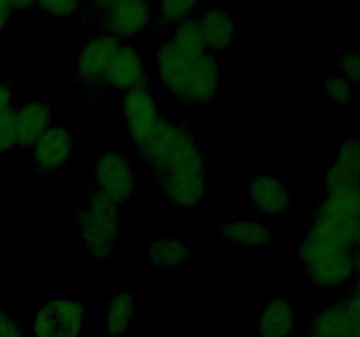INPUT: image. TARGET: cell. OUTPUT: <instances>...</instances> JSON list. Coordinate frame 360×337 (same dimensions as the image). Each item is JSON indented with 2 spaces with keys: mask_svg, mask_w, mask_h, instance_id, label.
Wrapping results in <instances>:
<instances>
[{
  "mask_svg": "<svg viewBox=\"0 0 360 337\" xmlns=\"http://www.w3.org/2000/svg\"><path fill=\"white\" fill-rule=\"evenodd\" d=\"M162 197L178 211H192L202 204L211 186V171L195 136L186 123L179 126L178 144L164 167L153 174Z\"/></svg>",
  "mask_w": 360,
  "mask_h": 337,
  "instance_id": "cell-1",
  "label": "cell"
},
{
  "mask_svg": "<svg viewBox=\"0 0 360 337\" xmlns=\"http://www.w3.org/2000/svg\"><path fill=\"white\" fill-rule=\"evenodd\" d=\"M120 206L105 199L98 190L90 188L77 209L81 249L94 263H104L122 241L125 228Z\"/></svg>",
  "mask_w": 360,
  "mask_h": 337,
  "instance_id": "cell-2",
  "label": "cell"
},
{
  "mask_svg": "<svg viewBox=\"0 0 360 337\" xmlns=\"http://www.w3.org/2000/svg\"><path fill=\"white\" fill-rule=\"evenodd\" d=\"M297 260L304 267L309 283L320 290H338L355 277L354 249L322 241L309 232L299 244Z\"/></svg>",
  "mask_w": 360,
  "mask_h": 337,
  "instance_id": "cell-3",
  "label": "cell"
},
{
  "mask_svg": "<svg viewBox=\"0 0 360 337\" xmlns=\"http://www.w3.org/2000/svg\"><path fill=\"white\" fill-rule=\"evenodd\" d=\"M86 16L101 25L102 34L112 35L118 41H130L153 23V9L146 2L136 0L95 2Z\"/></svg>",
  "mask_w": 360,
  "mask_h": 337,
  "instance_id": "cell-4",
  "label": "cell"
},
{
  "mask_svg": "<svg viewBox=\"0 0 360 337\" xmlns=\"http://www.w3.org/2000/svg\"><path fill=\"white\" fill-rule=\"evenodd\" d=\"M88 326V308L74 297H51L34 316V337H81Z\"/></svg>",
  "mask_w": 360,
  "mask_h": 337,
  "instance_id": "cell-5",
  "label": "cell"
},
{
  "mask_svg": "<svg viewBox=\"0 0 360 337\" xmlns=\"http://www.w3.org/2000/svg\"><path fill=\"white\" fill-rule=\"evenodd\" d=\"M120 46H122V41L102 32L84 39L72 63V72L76 79L88 88L102 86L105 70Z\"/></svg>",
  "mask_w": 360,
  "mask_h": 337,
  "instance_id": "cell-6",
  "label": "cell"
},
{
  "mask_svg": "<svg viewBox=\"0 0 360 337\" xmlns=\"http://www.w3.org/2000/svg\"><path fill=\"white\" fill-rule=\"evenodd\" d=\"M94 188L116 206L129 202L134 195V172L129 158L120 150H108L97 158Z\"/></svg>",
  "mask_w": 360,
  "mask_h": 337,
  "instance_id": "cell-7",
  "label": "cell"
},
{
  "mask_svg": "<svg viewBox=\"0 0 360 337\" xmlns=\"http://www.w3.org/2000/svg\"><path fill=\"white\" fill-rule=\"evenodd\" d=\"M224 63L218 56L207 55L193 60L185 88L178 100L186 105H206L217 98L224 86Z\"/></svg>",
  "mask_w": 360,
  "mask_h": 337,
  "instance_id": "cell-8",
  "label": "cell"
},
{
  "mask_svg": "<svg viewBox=\"0 0 360 337\" xmlns=\"http://www.w3.org/2000/svg\"><path fill=\"white\" fill-rule=\"evenodd\" d=\"M122 116L130 140L139 147L160 121L157 97L150 84L127 91L122 100Z\"/></svg>",
  "mask_w": 360,
  "mask_h": 337,
  "instance_id": "cell-9",
  "label": "cell"
},
{
  "mask_svg": "<svg viewBox=\"0 0 360 337\" xmlns=\"http://www.w3.org/2000/svg\"><path fill=\"white\" fill-rule=\"evenodd\" d=\"M72 153L74 136L65 123H51L32 147V158L41 176H51L65 167Z\"/></svg>",
  "mask_w": 360,
  "mask_h": 337,
  "instance_id": "cell-10",
  "label": "cell"
},
{
  "mask_svg": "<svg viewBox=\"0 0 360 337\" xmlns=\"http://www.w3.org/2000/svg\"><path fill=\"white\" fill-rule=\"evenodd\" d=\"M250 202L260 213L281 214L294 204V192L281 172H255L250 179Z\"/></svg>",
  "mask_w": 360,
  "mask_h": 337,
  "instance_id": "cell-11",
  "label": "cell"
},
{
  "mask_svg": "<svg viewBox=\"0 0 360 337\" xmlns=\"http://www.w3.org/2000/svg\"><path fill=\"white\" fill-rule=\"evenodd\" d=\"M102 84L108 86L109 90L123 91V93L136 90V88L148 86L150 81L146 76V63H144L139 49L134 48L132 44L122 42L105 70Z\"/></svg>",
  "mask_w": 360,
  "mask_h": 337,
  "instance_id": "cell-12",
  "label": "cell"
},
{
  "mask_svg": "<svg viewBox=\"0 0 360 337\" xmlns=\"http://www.w3.org/2000/svg\"><path fill=\"white\" fill-rule=\"evenodd\" d=\"M199 20L204 32V39H206L207 53L220 56L221 53L227 51L232 42L236 41V34H238L236 14L225 7L213 4V6H207L204 9Z\"/></svg>",
  "mask_w": 360,
  "mask_h": 337,
  "instance_id": "cell-13",
  "label": "cell"
},
{
  "mask_svg": "<svg viewBox=\"0 0 360 337\" xmlns=\"http://www.w3.org/2000/svg\"><path fill=\"white\" fill-rule=\"evenodd\" d=\"M218 234L227 244L241 248H266L276 239L278 232L271 225L255 218L232 216L218 227Z\"/></svg>",
  "mask_w": 360,
  "mask_h": 337,
  "instance_id": "cell-14",
  "label": "cell"
},
{
  "mask_svg": "<svg viewBox=\"0 0 360 337\" xmlns=\"http://www.w3.org/2000/svg\"><path fill=\"white\" fill-rule=\"evenodd\" d=\"M179 126H181V123L176 125V123H171L167 121V119L160 118V121L155 126L153 132L150 133V137L137 147L139 160L143 161L153 174L158 168L164 167L165 161H167L169 158H171V154L174 153L179 137Z\"/></svg>",
  "mask_w": 360,
  "mask_h": 337,
  "instance_id": "cell-15",
  "label": "cell"
},
{
  "mask_svg": "<svg viewBox=\"0 0 360 337\" xmlns=\"http://www.w3.org/2000/svg\"><path fill=\"white\" fill-rule=\"evenodd\" d=\"M192 60L186 58L167 37L162 39L157 49V70L160 83L172 97L179 98L188 77Z\"/></svg>",
  "mask_w": 360,
  "mask_h": 337,
  "instance_id": "cell-16",
  "label": "cell"
},
{
  "mask_svg": "<svg viewBox=\"0 0 360 337\" xmlns=\"http://www.w3.org/2000/svg\"><path fill=\"white\" fill-rule=\"evenodd\" d=\"M16 119V146L28 150L51 126V107L48 102H28L14 109Z\"/></svg>",
  "mask_w": 360,
  "mask_h": 337,
  "instance_id": "cell-17",
  "label": "cell"
},
{
  "mask_svg": "<svg viewBox=\"0 0 360 337\" xmlns=\"http://www.w3.org/2000/svg\"><path fill=\"white\" fill-rule=\"evenodd\" d=\"M294 325V304L287 297H274L260 309L257 337H292Z\"/></svg>",
  "mask_w": 360,
  "mask_h": 337,
  "instance_id": "cell-18",
  "label": "cell"
},
{
  "mask_svg": "<svg viewBox=\"0 0 360 337\" xmlns=\"http://www.w3.org/2000/svg\"><path fill=\"white\" fill-rule=\"evenodd\" d=\"M308 232L322 241L333 242L343 248L355 249V244H357V221L334 216L319 209L311 213V225Z\"/></svg>",
  "mask_w": 360,
  "mask_h": 337,
  "instance_id": "cell-19",
  "label": "cell"
},
{
  "mask_svg": "<svg viewBox=\"0 0 360 337\" xmlns=\"http://www.w3.org/2000/svg\"><path fill=\"white\" fill-rule=\"evenodd\" d=\"M150 269H179L190 260L188 242L183 237H157L146 248Z\"/></svg>",
  "mask_w": 360,
  "mask_h": 337,
  "instance_id": "cell-20",
  "label": "cell"
},
{
  "mask_svg": "<svg viewBox=\"0 0 360 337\" xmlns=\"http://www.w3.org/2000/svg\"><path fill=\"white\" fill-rule=\"evenodd\" d=\"M104 332L108 337H125L136 318V300L130 293L120 291L104 304Z\"/></svg>",
  "mask_w": 360,
  "mask_h": 337,
  "instance_id": "cell-21",
  "label": "cell"
},
{
  "mask_svg": "<svg viewBox=\"0 0 360 337\" xmlns=\"http://www.w3.org/2000/svg\"><path fill=\"white\" fill-rule=\"evenodd\" d=\"M306 337H352L350 325L340 300L326 305L313 316Z\"/></svg>",
  "mask_w": 360,
  "mask_h": 337,
  "instance_id": "cell-22",
  "label": "cell"
},
{
  "mask_svg": "<svg viewBox=\"0 0 360 337\" xmlns=\"http://www.w3.org/2000/svg\"><path fill=\"white\" fill-rule=\"evenodd\" d=\"M167 39L192 62L207 55L206 39H204L199 18H188L186 21H183L169 34Z\"/></svg>",
  "mask_w": 360,
  "mask_h": 337,
  "instance_id": "cell-23",
  "label": "cell"
},
{
  "mask_svg": "<svg viewBox=\"0 0 360 337\" xmlns=\"http://www.w3.org/2000/svg\"><path fill=\"white\" fill-rule=\"evenodd\" d=\"M199 9V4L192 0H171V2L158 4L153 11V23L158 32H172L178 25L193 18Z\"/></svg>",
  "mask_w": 360,
  "mask_h": 337,
  "instance_id": "cell-24",
  "label": "cell"
},
{
  "mask_svg": "<svg viewBox=\"0 0 360 337\" xmlns=\"http://www.w3.org/2000/svg\"><path fill=\"white\" fill-rule=\"evenodd\" d=\"M322 88L326 91L327 98L333 105L340 109H347L354 104L355 100V91L354 86L345 79L341 74L333 72L322 81Z\"/></svg>",
  "mask_w": 360,
  "mask_h": 337,
  "instance_id": "cell-25",
  "label": "cell"
},
{
  "mask_svg": "<svg viewBox=\"0 0 360 337\" xmlns=\"http://www.w3.org/2000/svg\"><path fill=\"white\" fill-rule=\"evenodd\" d=\"M334 164L341 165L343 168H347L348 172L355 174L359 178L360 176V137H348L341 143L340 150H338L336 158H334Z\"/></svg>",
  "mask_w": 360,
  "mask_h": 337,
  "instance_id": "cell-26",
  "label": "cell"
},
{
  "mask_svg": "<svg viewBox=\"0 0 360 337\" xmlns=\"http://www.w3.org/2000/svg\"><path fill=\"white\" fill-rule=\"evenodd\" d=\"M16 147V119L14 109L0 114V157Z\"/></svg>",
  "mask_w": 360,
  "mask_h": 337,
  "instance_id": "cell-27",
  "label": "cell"
},
{
  "mask_svg": "<svg viewBox=\"0 0 360 337\" xmlns=\"http://www.w3.org/2000/svg\"><path fill=\"white\" fill-rule=\"evenodd\" d=\"M338 74H341L352 86L360 84V49H348L340 56Z\"/></svg>",
  "mask_w": 360,
  "mask_h": 337,
  "instance_id": "cell-28",
  "label": "cell"
},
{
  "mask_svg": "<svg viewBox=\"0 0 360 337\" xmlns=\"http://www.w3.org/2000/svg\"><path fill=\"white\" fill-rule=\"evenodd\" d=\"M35 7L53 18H72L79 11V4L74 0H49V2L35 4Z\"/></svg>",
  "mask_w": 360,
  "mask_h": 337,
  "instance_id": "cell-29",
  "label": "cell"
},
{
  "mask_svg": "<svg viewBox=\"0 0 360 337\" xmlns=\"http://www.w3.org/2000/svg\"><path fill=\"white\" fill-rule=\"evenodd\" d=\"M0 337H25V330L16 316L0 308Z\"/></svg>",
  "mask_w": 360,
  "mask_h": 337,
  "instance_id": "cell-30",
  "label": "cell"
},
{
  "mask_svg": "<svg viewBox=\"0 0 360 337\" xmlns=\"http://www.w3.org/2000/svg\"><path fill=\"white\" fill-rule=\"evenodd\" d=\"M13 90L7 83L0 81V114H4L6 111L13 109Z\"/></svg>",
  "mask_w": 360,
  "mask_h": 337,
  "instance_id": "cell-31",
  "label": "cell"
},
{
  "mask_svg": "<svg viewBox=\"0 0 360 337\" xmlns=\"http://www.w3.org/2000/svg\"><path fill=\"white\" fill-rule=\"evenodd\" d=\"M11 14H13V9H11L9 2H2V0H0V35H2L4 30L9 27Z\"/></svg>",
  "mask_w": 360,
  "mask_h": 337,
  "instance_id": "cell-32",
  "label": "cell"
},
{
  "mask_svg": "<svg viewBox=\"0 0 360 337\" xmlns=\"http://www.w3.org/2000/svg\"><path fill=\"white\" fill-rule=\"evenodd\" d=\"M355 255V274H360V248L354 249Z\"/></svg>",
  "mask_w": 360,
  "mask_h": 337,
  "instance_id": "cell-33",
  "label": "cell"
},
{
  "mask_svg": "<svg viewBox=\"0 0 360 337\" xmlns=\"http://www.w3.org/2000/svg\"><path fill=\"white\" fill-rule=\"evenodd\" d=\"M355 248H360V216L357 220V244H355Z\"/></svg>",
  "mask_w": 360,
  "mask_h": 337,
  "instance_id": "cell-34",
  "label": "cell"
},
{
  "mask_svg": "<svg viewBox=\"0 0 360 337\" xmlns=\"http://www.w3.org/2000/svg\"><path fill=\"white\" fill-rule=\"evenodd\" d=\"M359 188H360V176H359Z\"/></svg>",
  "mask_w": 360,
  "mask_h": 337,
  "instance_id": "cell-35",
  "label": "cell"
}]
</instances>
